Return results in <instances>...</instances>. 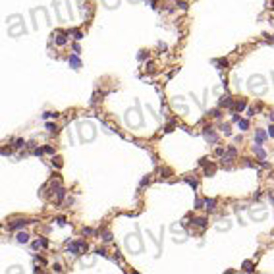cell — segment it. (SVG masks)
Listing matches in <instances>:
<instances>
[{
  "instance_id": "20",
  "label": "cell",
  "mask_w": 274,
  "mask_h": 274,
  "mask_svg": "<svg viewBox=\"0 0 274 274\" xmlns=\"http://www.w3.org/2000/svg\"><path fill=\"white\" fill-rule=\"evenodd\" d=\"M185 181H187V183H189L191 187H193V189H195V187H197V181H195V180H191V178H185Z\"/></svg>"
},
{
  "instance_id": "9",
  "label": "cell",
  "mask_w": 274,
  "mask_h": 274,
  "mask_svg": "<svg viewBox=\"0 0 274 274\" xmlns=\"http://www.w3.org/2000/svg\"><path fill=\"white\" fill-rule=\"evenodd\" d=\"M47 245H48V239H45V237H42V239H37V241L33 243L35 249H39V247H47Z\"/></svg>"
},
{
  "instance_id": "14",
  "label": "cell",
  "mask_w": 274,
  "mask_h": 274,
  "mask_svg": "<svg viewBox=\"0 0 274 274\" xmlns=\"http://www.w3.org/2000/svg\"><path fill=\"white\" fill-rule=\"evenodd\" d=\"M205 205H207V207H205L207 210H212L214 205H216V201H214V199H207V201H205Z\"/></svg>"
},
{
  "instance_id": "16",
  "label": "cell",
  "mask_w": 274,
  "mask_h": 274,
  "mask_svg": "<svg viewBox=\"0 0 274 274\" xmlns=\"http://www.w3.org/2000/svg\"><path fill=\"white\" fill-rule=\"evenodd\" d=\"M243 270H245V272H253L255 268H253V265H251L249 261H247V263H243Z\"/></svg>"
},
{
  "instance_id": "21",
  "label": "cell",
  "mask_w": 274,
  "mask_h": 274,
  "mask_svg": "<svg viewBox=\"0 0 274 274\" xmlns=\"http://www.w3.org/2000/svg\"><path fill=\"white\" fill-rule=\"evenodd\" d=\"M56 42H58V45H64V42H66V35H58Z\"/></svg>"
},
{
  "instance_id": "1",
  "label": "cell",
  "mask_w": 274,
  "mask_h": 274,
  "mask_svg": "<svg viewBox=\"0 0 274 274\" xmlns=\"http://www.w3.org/2000/svg\"><path fill=\"white\" fill-rule=\"evenodd\" d=\"M125 247H127V251H131V253H135V251H141L139 236L135 234V236H130V237H125Z\"/></svg>"
},
{
  "instance_id": "15",
  "label": "cell",
  "mask_w": 274,
  "mask_h": 274,
  "mask_svg": "<svg viewBox=\"0 0 274 274\" xmlns=\"http://www.w3.org/2000/svg\"><path fill=\"white\" fill-rule=\"evenodd\" d=\"M27 239H29V236H27V234H23V232H21V234H18V241H19V243H27Z\"/></svg>"
},
{
  "instance_id": "8",
  "label": "cell",
  "mask_w": 274,
  "mask_h": 274,
  "mask_svg": "<svg viewBox=\"0 0 274 274\" xmlns=\"http://www.w3.org/2000/svg\"><path fill=\"white\" fill-rule=\"evenodd\" d=\"M25 224H27V220H16L14 224H10V230H18V228L25 226Z\"/></svg>"
},
{
  "instance_id": "6",
  "label": "cell",
  "mask_w": 274,
  "mask_h": 274,
  "mask_svg": "<svg viewBox=\"0 0 274 274\" xmlns=\"http://www.w3.org/2000/svg\"><path fill=\"white\" fill-rule=\"evenodd\" d=\"M218 104H220V106H232V98L228 97V95H226V97H220Z\"/></svg>"
},
{
  "instance_id": "10",
  "label": "cell",
  "mask_w": 274,
  "mask_h": 274,
  "mask_svg": "<svg viewBox=\"0 0 274 274\" xmlns=\"http://www.w3.org/2000/svg\"><path fill=\"white\" fill-rule=\"evenodd\" d=\"M70 66L74 68V70H77L79 66H81V62H79V58H77V56H72V58H70Z\"/></svg>"
},
{
  "instance_id": "7",
  "label": "cell",
  "mask_w": 274,
  "mask_h": 274,
  "mask_svg": "<svg viewBox=\"0 0 274 274\" xmlns=\"http://www.w3.org/2000/svg\"><path fill=\"white\" fill-rule=\"evenodd\" d=\"M245 104H247L245 101H236V102H232V108H234V110H243Z\"/></svg>"
},
{
  "instance_id": "4",
  "label": "cell",
  "mask_w": 274,
  "mask_h": 274,
  "mask_svg": "<svg viewBox=\"0 0 274 274\" xmlns=\"http://www.w3.org/2000/svg\"><path fill=\"white\" fill-rule=\"evenodd\" d=\"M203 133H205V137H207V139H209L210 143H216V141H218V137H216V135L212 133V130H210L209 125H207V127L203 130Z\"/></svg>"
},
{
  "instance_id": "28",
  "label": "cell",
  "mask_w": 274,
  "mask_h": 274,
  "mask_svg": "<svg viewBox=\"0 0 274 274\" xmlns=\"http://www.w3.org/2000/svg\"><path fill=\"white\" fill-rule=\"evenodd\" d=\"M45 153H48V154H52L54 151H52V147H45Z\"/></svg>"
},
{
  "instance_id": "23",
  "label": "cell",
  "mask_w": 274,
  "mask_h": 274,
  "mask_svg": "<svg viewBox=\"0 0 274 274\" xmlns=\"http://www.w3.org/2000/svg\"><path fill=\"white\" fill-rule=\"evenodd\" d=\"M222 130H224V133H226V135H230V125H228V124L222 125Z\"/></svg>"
},
{
  "instance_id": "13",
  "label": "cell",
  "mask_w": 274,
  "mask_h": 274,
  "mask_svg": "<svg viewBox=\"0 0 274 274\" xmlns=\"http://www.w3.org/2000/svg\"><path fill=\"white\" fill-rule=\"evenodd\" d=\"M253 151H255V153L259 154V158H265V151H263V149L259 147V143H257V145H253Z\"/></svg>"
},
{
  "instance_id": "12",
  "label": "cell",
  "mask_w": 274,
  "mask_h": 274,
  "mask_svg": "<svg viewBox=\"0 0 274 274\" xmlns=\"http://www.w3.org/2000/svg\"><path fill=\"white\" fill-rule=\"evenodd\" d=\"M193 224L199 226V228H205V226H207V220H205V218H193Z\"/></svg>"
},
{
  "instance_id": "19",
  "label": "cell",
  "mask_w": 274,
  "mask_h": 274,
  "mask_svg": "<svg viewBox=\"0 0 274 274\" xmlns=\"http://www.w3.org/2000/svg\"><path fill=\"white\" fill-rule=\"evenodd\" d=\"M110 239H112L110 232H102V241H110Z\"/></svg>"
},
{
  "instance_id": "2",
  "label": "cell",
  "mask_w": 274,
  "mask_h": 274,
  "mask_svg": "<svg viewBox=\"0 0 274 274\" xmlns=\"http://www.w3.org/2000/svg\"><path fill=\"white\" fill-rule=\"evenodd\" d=\"M135 120L139 122V124H141V122H143V120H141V114H139V108H135L133 112H131V110L127 112V116H125V124H127V125H131V127H133V122H135Z\"/></svg>"
},
{
  "instance_id": "3",
  "label": "cell",
  "mask_w": 274,
  "mask_h": 274,
  "mask_svg": "<svg viewBox=\"0 0 274 274\" xmlns=\"http://www.w3.org/2000/svg\"><path fill=\"white\" fill-rule=\"evenodd\" d=\"M83 249H87L85 241H75V243H70V245H68V251H70L72 255H81Z\"/></svg>"
},
{
  "instance_id": "17",
  "label": "cell",
  "mask_w": 274,
  "mask_h": 274,
  "mask_svg": "<svg viewBox=\"0 0 274 274\" xmlns=\"http://www.w3.org/2000/svg\"><path fill=\"white\" fill-rule=\"evenodd\" d=\"M237 124H239V127H241V130H247V127H249V122H247V120H241V118H239V122H237Z\"/></svg>"
},
{
  "instance_id": "26",
  "label": "cell",
  "mask_w": 274,
  "mask_h": 274,
  "mask_svg": "<svg viewBox=\"0 0 274 274\" xmlns=\"http://www.w3.org/2000/svg\"><path fill=\"white\" fill-rule=\"evenodd\" d=\"M58 116V114H52V112H47V114H45V118H56Z\"/></svg>"
},
{
  "instance_id": "27",
  "label": "cell",
  "mask_w": 274,
  "mask_h": 274,
  "mask_svg": "<svg viewBox=\"0 0 274 274\" xmlns=\"http://www.w3.org/2000/svg\"><path fill=\"white\" fill-rule=\"evenodd\" d=\"M268 135H270V137H274V125H270V127H268Z\"/></svg>"
},
{
  "instance_id": "24",
  "label": "cell",
  "mask_w": 274,
  "mask_h": 274,
  "mask_svg": "<svg viewBox=\"0 0 274 274\" xmlns=\"http://www.w3.org/2000/svg\"><path fill=\"white\" fill-rule=\"evenodd\" d=\"M93 234V230H89V228H83V236H91Z\"/></svg>"
},
{
  "instance_id": "25",
  "label": "cell",
  "mask_w": 274,
  "mask_h": 274,
  "mask_svg": "<svg viewBox=\"0 0 274 274\" xmlns=\"http://www.w3.org/2000/svg\"><path fill=\"white\" fill-rule=\"evenodd\" d=\"M72 33H74L75 39H81V37H83V35H81V31H72Z\"/></svg>"
},
{
  "instance_id": "18",
  "label": "cell",
  "mask_w": 274,
  "mask_h": 274,
  "mask_svg": "<svg viewBox=\"0 0 274 274\" xmlns=\"http://www.w3.org/2000/svg\"><path fill=\"white\" fill-rule=\"evenodd\" d=\"M23 145H25V141H23V139H16V141H14V147H16V149H21Z\"/></svg>"
},
{
  "instance_id": "5",
  "label": "cell",
  "mask_w": 274,
  "mask_h": 274,
  "mask_svg": "<svg viewBox=\"0 0 274 274\" xmlns=\"http://www.w3.org/2000/svg\"><path fill=\"white\" fill-rule=\"evenodd\" d=\"M234 158H236V149H234V147H232V149H228L226 153H224V160H226V162L230 164V162H232V160H234Z\"/></svg>"
},
{
  "instance_id": "11",
  "label": "cell",
  "mask_w": 274,
  "mask_h": 274,
  "mask_svg": "<svg viewBox=\"0 0 274 274\" xmlns=\"http://www.w3.org/2000/svg\"><path fill=\"white\" fill-rule=\"evenodd\" d=\"M265 137H266V135H265V131H257V135H255V141L261 145L263 141H265Z\"/></svg>"
},
{
  "instance_id": "22",
  "label": "cell",
  "mask_w": 274,
  "mask_h": 274,
  "mask_svg": "<svg viewBox=\"0 0 274 274\" xmlns=\"http://www.w3.org/2000/svg\"><path fill=\"white\" fill-rule=\"evenodd\" d=\"M47 130H48V131H52V133H56V125H54V124H48V125H47Z\"/></svg>"
}]
</instances>
